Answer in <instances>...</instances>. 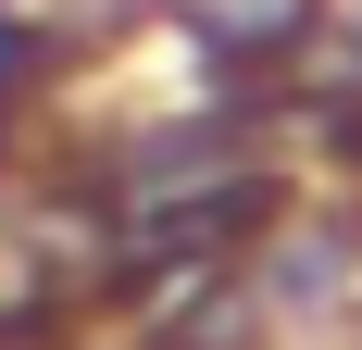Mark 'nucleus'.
<instances>
[{"instance_id":"obj_1","label":"nucleus","mask_w":362,"mask_h":350,"mask_svg":"<svg viewBox=\"0 0 362 350\" xmlns=\"http://www.w3.org/2000/svg\"><path fill=\"white\" fill-rule=\"evenodd\" d=\"M350 75H362V13H350Z\"/></svg>"}]
</instances>
